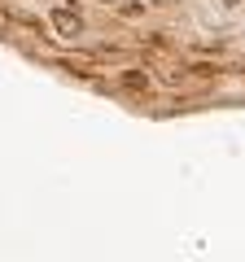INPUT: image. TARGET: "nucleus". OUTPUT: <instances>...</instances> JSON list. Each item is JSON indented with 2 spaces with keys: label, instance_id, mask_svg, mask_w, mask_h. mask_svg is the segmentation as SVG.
Here are the masks:
<instances>
[{
  "label": "nucleus",
  "instance_id": "f257e3e1",
  "mask_svg": "<svg viewBox=\"0 0 245 262\" xmlns=\"http://www.w3.org/2000/svg\"><path fill=\"white\" fill-rule=\"evenodd\" d=\"M53 27L62 31V35H75V31H79V13L70 9V5H57V9H53Z\"/></svg>",
  "mask_w": 245,
  "mask_h": 262
}]
</instances>
